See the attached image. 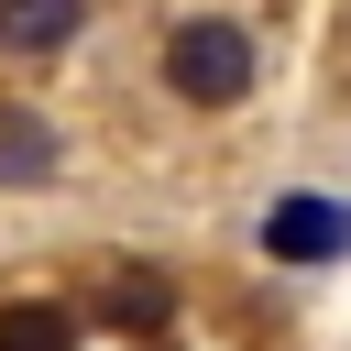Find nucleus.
Segmentation results:
<instances>
[{
  "label": "nucleus",
  "instance_id": "obj_2",
  "mask_svg": "<svg viewBox=\"0 0 351 351\" xmlns=\"http://www.w3.org/2000/svg\"><path fill=\"white\" fill-rule=\"evenodd\" d=\"M340 252H351V208L340 197H307L296 186V197L263 208V263H340Z\"/></svg>",
  "mask_w": 351,
  "mask_h": 351
},
{
  "label": "nucleus",
  "instance_id": "obj_4",
  "mask_svg": "<svg viewBox=\"0 0 351 351\" xmlns=\"http://www.w3.org/2000/svg\"><path fill=\"white\" fill-rule=\"evenodd\" d=\"M77 33H88V0H0V55H22V66L66 55Z\"/></svg>",
  "mask_w": 351,
  "mask_h": 351
},
{
  "label": "nucleus",
  "instance_id": "obj_3",
  "mask_svg": "<svg viewBox=\"0 0 351 351\" xmlns=\"http://www.w3.org/2000/svg\"><path fill=\"white\" fill-rule=\"evenodd\" d=\"M55 176H66L55 121H44V110H22V99H0V186H55Z\"/></svg>",
  "mask_w": 351,
  "mask_h": 351
},
{
  "label": "nucleus",
  "instance_id": "obj_5",
  "mask_svg": "<svg viewBox=\"0 0 351 351\" xmlns=\"http://www.w3.org/2000/svg\"><path fill=\"white\" fill-rule=\"evenodd\" d=\"M88 318H110V329H165V318H176V285H165V274H154V263H132V252H121V263H110V285H99V307H88Z\"/></svg>",
  "mask_w": 351,
  "mask_h": 351
},
{
  "label": "nucleus",
  "instance_id": "obj_1",
  "mask_svg": "<svg viewBox=\"0 0 351 351\" xmlns=\"http://www.w3.org/2000/svg\"><path fill=\"white\" fill-rule=\"evenodd\" d=\"M154 77H165V99L176 110H241L252 99V77H263V55H252V33L230 22V11H186V22H165V44H154Z\"/></svg>",
  "mask_w": 351,
  "mask_h": 351
},
{
  "label": "nucleus",
  "instance_id": "obj_6",
  "mask_svg": "<svg viewBox=\"0 0 351 351\" xmlns=\"http://www.w3.org/2000/svg\"><path fill=\"white\" fill-rule=\"evenodd\" d=\"M0 351H77V307H55V296H11V307H0Z\"/></svg>",
  "mask_w": 351,
  "mask_h": 351
}]
</instances>
